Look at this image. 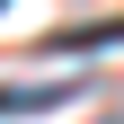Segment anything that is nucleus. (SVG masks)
<instances>
[{"label": "nucleus", "mask_w": 124, "mask_h": 124, "mask_svg": "<svg viewBox=\"0 0 124 124\" xmlns=\"http://www.w3.org/2000/svg\"><path fill=\"white\" fill-rule=\"evenodd\" d=\"M106 44H124V18H98V27H62L53 53H106Z\"/></svg>", "instance_id": "nucleus-1"}, {"label": "nucleus", "mask_w": 124, "mask_h": 124, "mask_svg": "<svg viewBox=\"0 0 124 124\" xmlns=\"http://www.w3.org/2000/svg\"><path fill=\"white\" fill-rule=\"evenodd\" d=\"M0 9H9V0H0Z\"/></svg>", "instance_id": "nucleus-3"}, {"label": "nucleus", "mask_w": 124, "mask_h": 124, "mask_svg": "<svg viewBox=\"0 0 124 124\" xmlns=\"http://www.w3.org/2000/svg\"><path fill=\"white\" fill-rule=\"evenodd\" d=\"M62 89H0V115H36V106H53Z\"/></svg>", "instance_id": "nucleus-2"}]
</instances>
